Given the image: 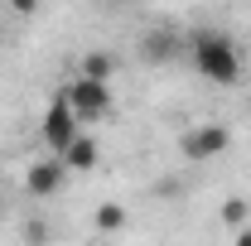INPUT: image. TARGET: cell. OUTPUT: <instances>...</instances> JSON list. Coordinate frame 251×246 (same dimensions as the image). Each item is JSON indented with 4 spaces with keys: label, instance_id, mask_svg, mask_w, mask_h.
Wrapping results in <instances>:
<instances>
[{
    "label": "cell",
    "instance_id": "9",
    "mask_svg": "<svg viewBox=\"0 0 251 246\" xmlns=\"http://www.w3.org/2000/svg\"><path fill=\"white\" fill-rule=\"evenodd\" d=\"M92 222H97V232H126V222H130V213H126L121 203H97V213H92Z\"/></svg>",
    "mask_w": 251,
    "mask_h": 246
},
{
    "label": "cell",
    "instance_id": "8",
    "mask_svg": "<svg viewBox=\"0 0 251 246\" xmlns=\"http://www.w3.org/2000/svg\"><path fill=\"white\" fill-rule=\"evenodd\" d=\"M77 73H82V77H101V82H111V73H116V58H111L106 49H92V53H82Z\"/></svg>",
    "mask_w": 251,
    "mask_h": 246
},
{
    "label": "cell",
    "instance_id": "1",
    "mask_svg": "<svg viewBox=\"0 0 251 246\" xmlns=\"http://www.w3.org/2000/svg\"><path fill=\"white\" fill-rule=\"evenodd\" d=\"M188 63H193L198 77H208V82H218V87L242 82V73H247L242 44H237L227 29H198L193 39H188Z\"/></svg>",
    "mask_w": 251,
    "mask_h": 246
},
{
    "label": "cell",
    "instance_id": "2",
    "mask_svg": "<svg viewBox=\"0 0 251 246\" xmlns=\"http://www.w3.org/2000/svg\"><path fill=\"white\" fill-rule=\"evenodd\" d=\"M68 101H73V111H77V121L82 125H97V121H106L111 111H116V97H111V82H101V77H68L58 87Z\"/></svg>",
    "mask_w": 251,
    "mask_h": 246
},
{
    "label": "cell",
    "instance_id": "4",
    "mask_svg": "<svg viewBox=\"0 0 251 246\" xmlns=\"http://www.w3.org/2000/svg\"><path fill=\"white\" fill-rule=\"evenodd\" d=\"M77 130H82V121H77L73 101L58 92L53 101H49V106H44V116H39V140H44V150H53V154H58L63 145L77 135Z\"/></svg>",
    "mask_w": 251,
    "mask_h": 246
},
{
    "label": "cell",
    "instance_id": "3",
    "mask_svg": "<svg viewBox=\"0 0 251 246\" xmlns=\"http://www.w3.org/2000/svg\"><path fill=\"white\" fill-rule=\"evenodd\" d=\"M227 145H232V130L222 121H198V125H188L184 135H179V154H184L188 164H208V159L227 154Z\"/></svg>",
    "mask_w": 251,
    "mask_h": 246
},
{
    "label": "cell",
    "instance_id": "6",
    "mask_svg": "<svg viewBox=\"0 0 251 246\" xmlns=\"http://www.w3.org/2000/svg\"><path fill=\"white\" fill-rule=\"evenodd\" d=\"M184 53H188V44L174 29H164V25H150V29L140 34V44H135V58L145 63V68H169V63L184 58Z\"/></svg>",
    "mask_w": 251,
    "mask_h": 246
},
{
    "label": "cell",
    "instance_id": "10",
    "mask_svg": "<svg viewBox=\"0 0 251 246\" xmlns=\"http://www.w3.org/2000/svg\"><path fill=\"white\" fill-rule=\"evenodd\" d=\"M247 217H251V203H247V198H227V203H222V222H227L232 232H237Z\"/></svg>",
    "mask_w": 251,
    "mask_h": 246
},
{
    "label": "cell",
    "instance_id": "14",
    "mask_svg": "<svg viewBox=\"0 0 251 246\" xmlns=\"http://www.w3.org/2000/svg\"><path fill=\"white\" fill-rule=\"evenodd\" d=\"M126 5H135V0H126Z\"/></svg>",
    "mask_w": 251,
    "mask_h": 246
},
{
    "label": "cell",
    "instance_id": "7",
    "mask_svg": "<svg viewBox=\"0 0 251 246\" xmlns=\"http://www.w3.org/2000/svg\"><path fill=\"white\" fill-rule=\"evenodd\" d=\"M58 159L68 164V174H87V169H97V164H101V145H97L92 130L82 125V130H77V135L58 150Z\"/></svg>",
    "mask_w": 251,
    "mask_h": 246
},
{
    "label": "cell",
    "instance_id": "11",
    "mask_svg": "<svg viewBox=\"0 0 251 246\" xmlns=\"http://www.w3.org/2000/svg\"><path fill=\"white\" fill-rule=\"evenodd\" d=\"M5 5H10V15H15V20H34L44 0H5Z\"/></svg>",
    "mask_w": 251,
    "mask_h": 246
},
{
    "label": "cell",
    "instance_id": "13",
    "mask_svg": "<svg viewBox=\"0 0 251 246\" xmlns=\"http://www.w3.org/2000/svg\"><path fill=\"white\" fill-rule=\"evenodd\" d=\"M237 246H251V227H247V222L237 227Z\"/></svg>",
    "mask_w": 251,
    "mask_h": 246
},
{
    "label": "cell",
    "instance_id": "12",
    "mask_svg": "<svg viewBox=\"0 0 251 246\" xmlns=\"http://www.w3.org/2000/svg\"><path fill=\"white\" fill-rule=\"evenodd\" d=\"M44 237H53V227H49V222H39V217L25 222V242H44Z\"/></svg>",
    "mask_w": 251,
    "mask_h": 246
},
{
    "label": "cell",
    "instance_id": "5",
    "mask_svg": "<svg viewBox=\"0 0 251 246\" xmlns=\"http://www.w3.org/2000/svg\"><path fill=\"white\" fill-rule=\"evenodd\" d=\"M63 184H68V164H63L53 150L25 164V193H29V198H39V203L58 198V193H63Z\"/></svg>",
    "mask_w": 251,
    "mask_h": 246
}]
</instances>
